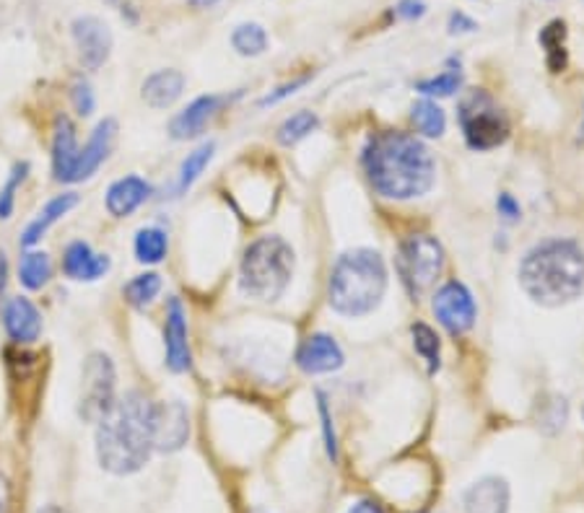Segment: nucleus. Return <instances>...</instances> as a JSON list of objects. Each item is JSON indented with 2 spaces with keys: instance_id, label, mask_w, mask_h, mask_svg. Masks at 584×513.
I'll return each mask as SVG.
<instances>
[{
  "instance_id": "13",
  "label": "nucleus",
  "mask_w": 584,
  "mask_h": 513,
  "mask_svg": "<svg viewBox=\"0 0 584 513\" xmlns=\"http://www.w3.org/2000/svg\"><path fill=\"white\" fill-rule=\"evenodd\" d=\"M80 146L76 140V127L69 117H58L55 135H52V174L58 182H78Z\"/></svg>"
},
{
  "instance_id": "16",
  "label": "nucleus",
  "mask_w": 584,
  "mask_h": 513,
  "mask_svg": "<svg viewBox=\"0 0 584 513\" xmlns=\"http://www.w3.org/2000/svg\"><path fill=\"white\" fill-rule=\"evenodd\" d=\"M3 327L13 342L26 346V342H35L42 333V316H39L35 303L18 296V299L5 301Z\"/></svg>"
},
{
  "instance_id": "6",
  "label": "nucleus",
  "mask_w": 584,
  "mask_h": 513,
  "mask_svg": "<svg viewBox=\"0 0 584 513\" xmlns=\"http://www.w3.org/2000/svg\"><path fill=\"white\" fill-rule=\"evenodd\" d=\"M442 270H445V249L434 236H408L400 245L398 273L413 299H421L436 286Z\"/></svg>"
},
{
  "instance_id": "22",
  "label": "nucleus",
  "mask_w": 584,
  "mask_h": 513,
  "mask_svg": "<svg viewBox=\"0 0 584 513\" xmlns=\"http://www.w3.org/2000/svg\"><path fill=\"white\" fill-rule=\"evenodd\" d=\"M78 205V195L76 192H63L58 195V198H52L47 205L39 211V215L35 221H32L29 226H26V232L22 236V247H35L39 241L45 239V234L50 232L52 226L58 224V221H63L65 215H69L73 208Z\"/></svg>"
},
{
  "instance_id": "15",
  "label": "nucleus",
  "mask_w": 584,
  "mask_h": 513,
  "mask_svg": "<svg viewBox=\"0 0 584 513\" xmlns=\"http://www.w3.org/2000/svg\"><path fill=\"white\" fill-rule=\"evenodd\" d=\"M187 436H190V421H187V410L179 402H161L157 404V451H177L185 447Z\"/></svg>"
},
{
  "instance_id": "26",
  "label": "nucleus",
  "mask_w": 584,
  "mask_h": 513,
  "mask_svg": "<svg viewBox=\"0 0 584 513\" xmlns=\"http://www.w3.org/2000/svg\"><path fill=\"white\" fill-rule=\"evenodd\" d=\"M232 47L241 58H258L268 50V32L260 24H239L232 32Z\"/></svg>"
},
{
  "instance_id": "18",
  "label": "nucleus",
  "mask_w": 584,
  "mask_h": 513,
  "mask_svg": "<svg viewBox=\"0 0 584 513\" xmlns=\"http://www.w3.org/2000/svg\"><path fill=\"white\" fill-rule=\"evenodd\" d=\"M110 270V256L97 254L86 241H73L63 254L65 278L78 283H94Z\"/></svg>"
},
{
  "instance_id": "39",
  "label": "nucleus",
  "mask_w": 584,
  "mask_h": 513,
  "mask_svg": "<svg viewBox=\"0 0 584 513\" xmlns=\"http://www.w3.org/2000/svg\"><path fill=\"white\" fill-rule=\"evenodd\" d=\"M496 208H499V215H505L507 221H517L520 218V205H517V200L512 195H499V200H496Z\"/></svg>"
},
{
  "instance_id": "19",
  "label": "nucleus",
  "mask_w": 584,
  "mask_h": 513,
  "mask_svg": "<svg viewBox=\"0 0 584 513\" xmlns=\"http://www.w3.org/2000/svg\"><path fill=\"white\" fill-rule=\"evenodd\" d=\"M465 513H507L509 511V485L501 477H481L462 496Z\"/></svg>"
},
{
  "instance_id": "3",
  "label": "nucleus",
  "mask_w": 584,
  "mask_h": 513,
  "mask_svg": "<svg viewBox=\"0 0 584 513\" xmlns=\"http://www.w3.org/2000/svg\"><path fill=\"white\" fill-rule=\"evenodd\" d=\"M525 293L543 306H561L584 293V252L576 241L548 239L535 245L520 265Z\"/></svg>"
},
{
  "instance_id": "34",
  "label": "nucleus",
  "mask_w": 584,
  "mask_h": 513,
  "mask_svg": "<svg viewBox=\"0 0 584 513\" xmlns=\"http://www.w3.org/2000/svg\"><path fill=\"white\" fill-rule=\"evenodd\" d=\"M71 99H73V107H76V112L84 114V117H89V114L94 112V91H91V86L86 84V80L73 84Z\"/></svg>"
},
{
  "instance_id": "42",
  "label": "nucleus",
  "mask_w": 584,
  "mask_h": 513,
  "mask_svg": "<svg viewBox=\"0 0 584 513\" xmlns=\"http://www.w3.org/2000/svg\"><path fill=\"white\" fill-rule=\"evenodd\" d=\"M5 278H9V265H5V254L0 252V299H3L5 290Z\"/></svg>"
},
{
  "instance_id": "45",
  "label": "nucleus",
  "mask_w": 584,
  "mask_h": 513,
  "mask_svg": "<svg viewBox=\"0 0 584 513\" xmlns=\"http://www.w3.org/2000/svg\"><path fill=\"white\" fill-rule=\"evenodd\" d=\"M582 135H584V120H582Z\"/></svg>"
},
{
  "instance_id": "17",
  "label": "nucleus",
  "mask_w": 584,
  "mask_h": 513,
  "mask_svg": "<svg viewBox=\"0 0 584 513\" xmlns=\"http://www.w3.org/2000/svg\"><path fill=\"white\" fill-rule=\"evenodd\" d=\"M117 138V123L112 117H107L94 127L91 138L86 140V146L80 148V159H78V182L89 179L97 174V168L110 159L112 146H115Z\"/></svg>"
},
{
  "instance_id": "29",
  "label": "nucleus",
  "mask_w": 584,
  "mask_h": 513,
  "mask_svg": "<svg viewBox=\"0 0 584 513\" xmlns=\"http://www.w3.org/2000/svg\"><path fill=\"white\" fill-rule=\"evenodd\" d=\"M161 290V278L157 273H144V275H136L131 283L125 286V299L131 306L136 309H146L149 303L157 299Z\"/></svg>"
},
{
  "instance_id": "10",
  "label": "nucleus",
  "mask_w": 584,
  "mask_h": 513,
  "mask_svg": "<svg viewBox=\"0 0 584 513\" xmlns=\"http://www.w3.org/2000/svg\"><path fill=\"white\" fill-rule=\"evenodd\" d=\"M434 314L447 333L465 335L475 324V301L462 283L452 280L436 290Z\"/></svg>"
},
{
  "instance_id": "2",
  "label": "nucleus",
  "mask_w": 584,
  "mask_h": 513,
  "mask_svg": "<svg viewBox=\"0 0 584 513\" xmlns=\"http://www.w3.org/2000/svg\"><path fill=\"white\" fill-rule=\"evenodd\" d=\"M364 168L382 198L413 200L432 190L436 168L432 151L408 133H380L369 140Z\"/></svg>"
},
{
  "instance_id": "25",
  "label": "nucleus",
  "mask_w": 584,
  "mask_h": 513,
  "mask_svg": "<svg viewBox=\"0 0 584 513\" xmlns=\"http://www.w3.org/2000/svg\"><path fill=\"white\" fill-rule=\"evenodd\" d=\"M133 249H136L138 262H144V265H159L166 256L170 241H166V234L161 232V228H140Z\"/></svg>"
},
{
  "instance_id": "32",
  "label": "nucleus",
  "mask_w": 584,
  "mask_h": 513,
  "mask_svg": "<svg viewBox=\"0 0 584 513\" xmlns=\"http://www.w3.org/2000/svg\"><path fill=\"white\" fill-rule=\"evenodd\" d=\"M413 346L421 355H424L428 371L439 368V337H436L432 327H426V324H413Z\"/></svg>"
},
{
  "instance_id": "27",
  "label": "nucleus",
  "mask_w": 584,
  "mask_h": 513,
  "mask_svg": "<svg viewBox=\"0 0 584 513\" xmlns=\"http://www.w3.org/2000/svg\"><path fill=\"white\" fill-rule=\"evenodd\" d=\"M413 125L419 127V133H424L426 138H442L445 135L447 120L439 104H434L432 99H421L413 104Z\"/></svg>"
},
{
  "instance_id": "8",
  "label": "nucleus",
  "mask_w": 584,
  "mask_h": 513,
  "mask_svg": "<svg viewBox=\"0 0 584 513\" xmlns=\"http://www.w3.org/2000/svg\"><path fill=\"white\" fill-rule=\"evenodd\" d=\"M115 387H117V376H115V366H112L110 355L91 353L84 363L78 415L84 417L86 423L102 421V417L112 410V404L117 402Z\"/></svg>"
},
{
  "instance_id": "44",
  "label": "nucleus",
  "mask_w": 584,
  "mask_h": 513,
  "mask_svg": "<svg viewBox=\"0 0 584 513\" xmlns=\"http://www.w3.org/2000/svg\"><path fill=\"white\" fill-rule=\"evenodd\" d=\"M39 513H69V511L60 509V505H47V509H42Z\"/></svg>"
},
{
  "instance_id": "37",
  "label": "nucleus",
  "mask_w": 584,
  "mask_h": 513,
  "mask_svg": "<svg viewBox=\"0 0 584 513\" xmlns=\"http://www.w3.org/2000/svg\"><path fill=\"white\" fill-rule=\"evenodd\" d=\"M424 13H426L424 0H400V3L395 5V16L406 18V22H415V18H421Z\"/></svg>"
},
{
  "instance_id": "38",
  "label": "nucleus",
  "mask_w": 584,
  "mask_h": 513,
  "mask_svg": "<svg viewBox=\"0 0 584 513\" xmlns=\"http://www.w3.org/2000/svg\"><path fill=\"white\" fill-rule=\"evenodd\" d=\"M447 26H449V34H468V32L479 29V24H475L470 16H465L462 11H455L452 16H449Z\"/></svg>"
},
{
  "instance_id": "12",
  "label": "nucleus",
  "mask_w": 584,
  "mask_h": 513,
  "mask_svg": "<svg viewBox=\"0 0 584 513\" xmlns=\"http://www.w3.org/2000/svg\"><path fill=\"white\" fill-rule=\"evenodd\" d=\"M229 101V97H216V93H208V97H198L192 104H187L183 112L170 123V133L174 140H192L198 135H203V130L216 117V112L221 107Z\"/></svg>"
},
{
  "instance_id": "11",
  "label": "nucleus",
  "mask_w": 584,
  "mask_h": 513,
  "mask_svg": "<svg viewBox=\"0 0 584 513\" xmlns=\"http://www.w3.org/2000/svg\"><path fill=\"white\" fill-rule=\"evenodd\" d=\"M164 348H166V366L174 374H185L190 368L192 355L187 346V320L185 309L179 299H170L166 306V324H164Z\"/></svg>"
},
{
  "instance_id": "21",
  "label": "nucleus",
  "mask_w": 584,
  "mask_h": 513,
  "mask_svg": "<svg viewBox=\"0 0 584 513\" xmlns=\"http://www.w3.org/2000/svg\"><path fill=\"white\" fill-rule=\"evenodd\" d=\"M151 195V185L140 177H123L107 190V211L115 218H127L136 213Z\"/></svg>"
},
{
  "instance_id": "14",
  "label": "nucleus",
  "mask_w": 584,
  "mask_h": 513,
  "mask_svg": "<svg viewBox=\"0 0 584 513\" xmlns=\"http://www.w3.org/2000/svg\"><path fill=\"white\" fill-rule=\"evenodd\" d=\"M344 350L331 335H312L301 342L297 363L305 374H331L344 366Z\"/></svg>"
},
{
  "instance_id": "7",
  "label": "nucleus",
  "mask_w": 584,
  "mask_h": 513,
  "mask_svg": "<svg viewBox=\"0 0 584 513\" xmlns=\"http://www.w3.org/2000/svg\"><path fill=\"white\" fill-rule=\"evenodd\" d=\"M460 127L473 151H492L509 138V123L486 91H470L460 101Z\"/></svg>"
},
{
  "instance_id": "40",
  "label": "nucleus",
  "mask_w": 584,
  "mask_h": 513,
  "mask_svg": "<svg viewBox=\"0 0 584 513\" xmlns=\"http://www.w3.org/2000/svg\"><path fill=\"white\" fill-rule=\"evenodd\" d=\"M0 513H11V483L0 472Z\"/></svg>"
},
{
  "instance_id": "33",
  "label": "nucleus",
  "mask_w": 584,
  "mask_h": 513,
  "mask_svg": "<svg viewBox=\"0 0 584 513\" xmlns=\"http://www.w3.org/2000/svg\"><path fill=\"white\" fill-rule=\"evenodd\" d=\"M26 172H29V164H16L11 168V177L0 190V218L9 221L13 215V205H16V192L22 187V182L26 179Z\"/></svg>"
},
{
  "instance_id": "35",
  "label": "nucleus",
  "mask_w": 584,
  "mask_h": 513,
  "mask_svg": "<svg viewBox=\"0 0 584 513\" xmlns=\"http://www.w3.org/2000/svg\"><path fill=\"white\" fill-rule=\"evenodd\" d=\"M307 80H310V76H301V78H294L291 84H284L281 86V89H275L273 93H268V97L260 101V107H271V104H278L281 99H286V97H291L294 91H299L301 86L307 84Z\"/></svg>"
},
{
  "instance_id": "4",
  "label": "nucleus",
  "mask_w": 584,
  "mask_h": 513,
  "mask_svg": "<svg viewBox=\"0 0 584 513\" xmlns=\"http://www.w3.org/2000/svg\"><path fill=\"white\" fill-rule=\"evenodd\" d=\"M387 288V267L374 249H353L335 262L331 306L344 316H364L380 306Z\"/></svg>"
},
{
  "instance_id": "31",
  "label": "nucleus",
  "mask_w": 584,
  "mask_h": 513,
  "mask_svg": "<svg viewBox=\"0 0 584 513\" xmlns=\"http://www.w3.org/2000/svg\"><path fill=\"white\" fill-rule=\"evenodd\" d=\"M462 86V73L460 71H447L439 73V76L419 80L415 84V91L426 93V97H452Z\"/></svg>"
},
{
  "instance_id": "23",
  "label": "nucleus",
  "mask_w": 584,
  "mask_h": 513,
  "mask_svg": "<svg viewBox=\"0 0 584 513\" xmlns=\"http://www.w3.org/2000/svg\"><path fill=\"white\" fill-rule=\"evenodd\" d=\"M540 47L546 50V65L550 73H561L569 63V52H567V24L561 18H554V22L546 24L540 29Z\"/></svg>"
},
{
  "instance_id": "9",
  "label": "nucleus",
  "mask_w": 584,
  "mask_h": 513,
  "mask_svg": "<svg viewBox=\"0 0 584 513\" xmlns=\"http://www.w3.org/2000/svg\"><path fill=\"white\" fill-rule=\"evenodd\" d=\"M73 42H76L78 60L86 71H99L112 55V32L102 18L78 16L71 24Z\"/></svg>"
},
{
  "instance_id": "41",
  "label": "nucleus",
  "mask_w": 584,
  "mask_h": 513,
  "mask_svg": "<svg viewBox=\"0 0 584 513\" xmlns=\"http://www.w3.org/2000/svg\"><path fill=\"white\" fill-rule=\"evenodd\" d=\"M348 513H385V511H382L374 501H361V503H356L353 509H348Z\"/></svg>"
},
{
  "instance_id": "1",
  "label": "nucleus",
  "mask_w": 584,
  "mask_h": 513,
  "mask_svg": "<svg viewBox=\"0 0 584 513\" xmlns=\"http://www.w3.org/2000/svg\"><path fill=\"white\" fill-rule=\"evenodd\" d=\"M157 404L144 391H127L123 400L97 423V456L112 475H133L144 470L157 451Z\"/></svg>"
},
{
  "instance_id": "5",
  "label": "nucleus",
  "mask_w": 584,
  "mask_h": 513,
  "mask_svg": "<svg viewBox=\"0 0 584 513\" xmlns=\"http://www.w3.org/2000/svg\"><path fill=\"white\" fill-rule=\"evenodd\" d=\"M294 275V249L281 236H263L247 247L239 267V286L250 299L275 301Z\"/></svg>"
},
{
  "instance_id": "30",
  "label": "nucleus",
  "mask_w": 584,
  "mask_h": 513,
  "mask_svg": "<svg viewBox=\"0 0 584 513\" xmlns=\"http://www.w3.org/2000/svg\"><path fill=\"white\" fill-rule=\"evenodd\" d=\"M318 125H320L318 117H314L312 112H297L278 127V140L284 146H294L299 143V140H305Z\"/></svg>"
},
{
  "instance_id": "36",
  "label": "nucleus",
  "mask_w": 584,
  "mask_h": 513,
  "mask_svg": "<svg viewBox=\"0 0 584 513\" xmlns=\"http://www.w3.org/2000/svg\"><path fill=\"white\" fill-rule=\"evenodd\" d=\"M320 415H322V430H325V447H327V454H331V456L335 459V454H338V447H335V430H333L331 413H327L325 395H320Z\"/></svg>"
},
{
  "instance_id": "28",
  "label": "nucleus",
  "mask_w": 584,
  "mask_h": 513,
  "mask_svg": "<svg viewBox=\"0 0 584 513\" xmlns=\"http://www.w3.org/2000/svg\"><path fill=\"white\" fill-rule=\"evenodd\" d=\"M213 151H216V146L203 143V146L195 148L192 153H187L183 166H179V177H177V192L179 195L190 190L195 182H198L200 174L206 172V166L211 164V159H213Z\"/></svg>"
},
{
  "instance_id": "43",
  "label": "nucleus",
  "mask_w": 584,
  "mask_h": 513,
  "mask_svg": "<svg viewBox=\"0 0 584 513\" xmlns=\"http://www.w3.org/2000/svg\"><path fill=\"white\" fill-rule=\"evenodd\" d=\"M187 3L195 5V9H211V5H216L219 0H187Z\"/></svg>"
},
{
  "instance_id": "20",
  "label": "nucleus",
  "mask_w": 584,
  "mask_h": 513,
  "mask_svg": "<svg viewBox=\"0 0 584 513\" xmlns=\"http://www.w3.org/2000/svg\"><path fill=\"white\" fill-rule=\"evenodd\" d=\"M185 91V76L174 67H164V71L151 73L149 78L144 80V89H140V97H144L146 104L151 110H166L174 101L183 97Z\"/></svg>"
},
{
  "instance_id": "24",
  "label": "nucleus",
  "mask_w": 584,
  "mask_h": 513,
  "mask_svg": "<svg viewBox=\"0 0 584 513\" xmlns=\"http://www.w3.org/2000/svg\"><path fill=\"white\" fill-rule=\"evenodd\" d=\"M18 278L22 286L29 290L45 288L52 278V262L45 252H26L22 256V265H18Z\"/></svg>"
}]
</instances>
